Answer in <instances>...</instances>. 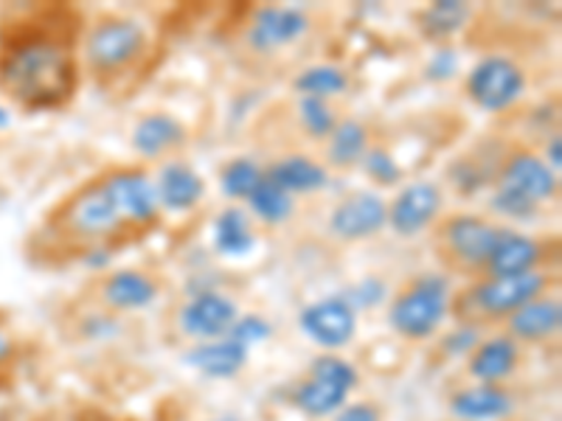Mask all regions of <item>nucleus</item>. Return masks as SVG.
<instances>
[{
  "instance_id": "nucleus-1",
  "label": "nucleus",
  "mask_w": 562,
  "mask_h": 421,
  "mask_svg": "<svg viewBox=\"0 0 562 421\" xmlns=\"http://www.w3.org/2000/svg\"><path fill=\"white\" fill-rule=\"evenodd\" d=\"M79 65L70 39L29 23L0 32V93L23 110H57L77 93Z\"/></svg>"
},
{
  "instance_id": "nucleus-2",
  "label": "nucleus",
  "mask_w": 562,
  "mask_h": 421,
  "mask_svg": "<svg viewBox=\"0 0 562 421\" xmlns=\"http://www.w3.org/2000/svg\"><path fill=\"white\" fill-rule=\"evenodd\" d=\"M450 312V284L445 275H419L396 295L389 309V323L400 338L428 340L439 332Z\"/></svg>"
},
{
  "instance_id": "nucleus-3",
  "label": "nucleus",
  "mask_w": 562,
  "mask_h": 421,
  "mask_svg": "<svg viewBox=\"0 0 562 421\" xmlns=\"http://www.w3.org/2000/svg\"><path fill=\"white\" fill-rule=\"evenodd\" d=\"M358 383L360 374L349 360L338 354H321L310 365V377L295 388L293 405L310 419H326L344 408Z\"/></svg>"
},
{
  "instance_id": "nucleus-4",
  "label": "nucleus",
  "mask_w": 562,
  "mask_h": 421,
  "mask_svg": "<svg viewBox=\"0 0 562 421\" xmlns=\"http://www.w3.org/2000/svg\"><path fill=\"white\" fill-rule=\"evenodd\" d=\"M149 48L138 20L104 18L85 37V59L97 73H122L133 68Z\"/></svg>"
},
{
  "instance_id": "nucleus-5",
  "label": "nucleus",
  "mask_w": 562,
  "mask_h": 421,
  "mask_svg": "<svg viewBox=\"0 0 562 421\" xmlns=\"http://www.w3.org/2000/svg\"><path fill=\"white\" fill-rule=\"evenodd\" d=\"M467 96L486 113H504L520 102L526 90V73L509 57H484L473 65L464 82Z\"/></svg>"
},
{
  "instance_id": "nucleus-6",
  "label": "nucleus",
  "mask_w": 562,
  "mask_h": 421,
  "mask_svg": "<svg viewBox=\"0 0 562 421\" xmlns=\"http://www.w3.org/2000/svg\"><path fill=\"white\" fill-rule=\"evenodd\" d=\"M546 287H549V275L540 273V270L520 275H501V278L481 281L479 287L470 289V304H473L475 312L486 315V318H509L520 307L540 298Z\"/></svg>"
},
{
  "instance_id": "nucleus-7",
  "label": "nucleus",
  "mask_w": 562,
  "mask_h": 421,
  "mask_svg": "<svg viewBox=\"0 0 562 421\" xmlns=\"http://www.w3.org/2000/svg\"><path fill=\"white\" fill-rule=\"evenodd\" d=\"M63 225L79 239H108L122 230L124 219L99 180V183L85 185L82 192H77L65 203Z\"/></svg>"
},
{
  "instance_id": "nucleus-8",
  "label": "nucleus",
  "mask_w": 562,
  "mask_h": 421,
  "mask_svg": "<svg viewBox=\"0 0 562 421\" xmlns=\"http://www.w3.org/2000/svg\"><path fill=\"white\" fill-rule=\"evenodd\" d=\"M299 326L315 345L338 351L346 349L358 334V312L346 304L344 295H333V298H321L307 309H301Z\"/></svg>"
},
{
  "instance_id": "nucleus-9",
  "label": "nucleus",
  "mask_w": 562,
  "mask_h": 421,
  "mask_svg": "<svg viewBox=\"0 0 562 421\" xmlns=\"http://www.w3.org/2000/svg\"><path fill=\"white\" fill-rule=\"evenodd\" d=\"M501 230H504L501 225L490 223L484 217L459 214V217H450L448 223L441 225V242L459 264L470 270H484L492 250H495V242H498Z\"/></svg>"
},
{
  "instance_id": "nucleus-10",
  "label": "nucleus",
  "mask_w": 562,
  "mask_h": 421,
  "mask_svg": "<svg viewBox=\"0 0 562 421\" xmlns=\"http://www.w3.org/2000/svg\"><path fill=\"white\" fill-rule=\"evenodd\" d=\"M239 307L228 295L217 293V289H203L194 298H189L183 304V309L178 312L180 332L186 338L200 340V343H209V340L228 338L231 326L237 323Z\"/></svg>"
},
{
  "instance_id": "nucleus-11",
  "label": "nucleus",
  "mask_w": 562,
  "mask_h": 421,
  "mask_svg": "<svg viewBox=\"0 0 562 421\" xmlns=\"http://www.w3.org/2000/svg\"><path fill=\"white\" fill-rule=\"evenodd\" d=\"M115 208L130 225H153L160 214L155 180L144 169H115L102 180Z\"/></svg>"
},
{
  "instance_id": "nucleus-12",
  "label": "nucleus",
  "mask_w": 562,
  "mask_h": 421,
  "mask_svg": "<svg viewBox=\"0 0 562 421\" xmlns=\"http://www.w3.org/2000/svg\"><path fill=\"white\" fill-rule=\"evenodd\" d=\"M389 225V203L374 192H358L346 197L329 217V230L344 242H363L378 237Z\"/></svg>"
},
{
  "instance_id": "nucleus-13",
  "label": "nucleus",
  "mask_w": 562,
  "mask_h": 421,
  "mask_svg": "<svg viewBox=\"0 0 562 421\" xmlns=\"http://www.w3.org/2000/svg\"><path fill=\"white\" fill-rule=\"evenodd\" d=\"M445 194L434 183H411L389 205V225L396 237H416L439 217Z\"/></svg>"
},
{
  "instance_id": "nucleus-14",
  "label": "nucleus",
  "mask_w": 562,
  "mask_h": 421,
  "mask_svg": "<svg viewBox=\"0 0 562 421\" xmlns=\"http://www.w3.org/2000/svg\"><path fill=\"white\" fill-rule=\"evenodd\" d=\"M498 189L540 205L557 194V172L546 160L537 158V155L515 152L501 167Z\"/></svg>"
},
{
  "instance_id": "nucleus-15",
  "label": "nucleus",
  "mask_w": 562,
  "mask_h": 421,
  "mask_svg": "<svg viewBox=\"0 0 562 421\" xmlns=\"http://www.w3.org/2000/svg\"><path fill=\"white\" fill-rule=\"evenodd\" d=\"M310 29L307 14L293 7H262L256 9L254 23L248 29V43L254 52L270 54L281 45L295 43Z\"/></svg>"
},
{
  "instance_id": "nucleus-16",
  "label": "nucleus",
  "mask_w": 562,
  "mask_h": 421,
  "mask_svg": "<svg viewBox=\"0 0 562 421\" xmlns=\"http://www.w3.org/2000/svg\"><path fill=\"white\" fill-rule=\"evenodd\" d=\"M520 365L518 340L509 334H495L490 340H481L475 351L467 357V371L470 377L479 379L481 385H498L515 374Z\"/></svg>"
},
{
  "instance_id": "nucleus-17",
  "label": "nucleus",
  "mask_w": 562,
  "mask_h": 421,
  "mask_svg": "<svg viewBox=\"0 0 562 421\" xmlns=\"http://www.w3.org/2000/svg\"><path fill=\"white\" fill-rule=\"evenodd\" d=\"M450 413L459 421H504L515 413V399L501 385H473L450 396Z\"/></svg>"
},
{
  "instance_id": "nucleus-18",
  "label": "nucleus",
  "mask_w": 562,
  "mask_h": 421,
  "mask_svg": "<svg viewBox=\"0 0 562 421\" xmlns=\"http://www.w3.org/2000/svg\"><path fill=\"white\" fill-rule=\"evenodd\" d=\"M155 189H158L160 208H167L169 214H186V210L198 208L205 194V183L198 169L183 160H169L167 167L160 169Z\"/></svg>"
},
{
  "instance_id": "nucleus-19",
  "label": "nucleus",
  "mask_w": 562,
  "mask_h": 421,
  "mask_svg": "<svg viewBox=\"0 0 562 421\" xmlns=\"http://www.w3.org/2000/svg\"><path fill=\"white\" fill-rule=\"evenodd\" d=\"M540 259H543V244L537 242L535 237H526V234H518V230L504 228L484 270L490 273V278L520 275L537 270Z\"/></svg>"
},
{
  "instance_id": "nucleus-20",
  "label": "nucleus",
  "mask_w": 562,
  "mask_h": 421,
  "mask_svg": "<svg viewBox=\"0 0 562 421\" xmlns=\"http://www.w3.org/2000/svg\"><path fill=\"white\" fill-rule=\"evenodd\" d=\"M183 363L209 379H231L237 377L248 363V349H243L231 338L209 340V343H198L186 351Z\"/></svg>"
},
{
  "instance_id": "nucleus-21",
  "label": "nucleus",
  "mask_w": 562,
  "mask_h": 421,
  "mask_svg": "<svg viewBox=\"0 0 562 421\" xmlns=\"http://www.w3.org/2000/svg\"><path fill=\"white\" fill-rule=\"evenodd\" d=\"M506 320H509V338L524 340V343H546L560 334L562 304L557 298L540 295Z\"/></svg>"
},
{
  "instance_id": "nucleus-22",
  "label": "nucleus",
  "mask_w": 562,
  "mask_h": 421,
  "mask_svg": "<svg viewBox=\"0 0 562 421\" xmlns=\"http://www.w3.org/2000/svg\"><path fill=\"white\" fill-rule=\"evenodd\" d=\"M158 298V284L138 270H115L102 284V300L115 312H135L153 307Z\"/></svg>"
},
{
  "instance_id": "nucleus-23",
  "label": "nucleus",
  "mask_w": 562,
  "mask_h": 421,
  "mask_svg": "<svg viewBox=\"0 0 562 421\" xmlns=\"http://www.w3.org/2000/svg\"><path fill=\"white\" fill-rule=\"evenodd\" d=\"M265 178L273 180L279 189L293 197V194H315L324 192L329 185V172L321 167L318 160L307 158V155H290V158L276 160L273 167L265 172Z\"/></svg>"
},
{
  "instance_id": "nucleus-24",
  "label": "nucleus",
  "mask_w": 562,
  "mask_h": 421,
  "mask_svg": "<svg viewBox=\"0 0 562 421\" xmlns=\"http://www.w3.org/2000/svg\"><path fill=\"white\" fill-rule=\"evenodd\" d=\"M186 140L183 124L169 113H149L144 115L133 129V149L140 158H160L169 149L180 147Z\"/></svg>"
},
{
  "instance_id": "nucleus-25",
  "label": "nucleus",
  "mask_w": 562,
  "mask_h": 421,
  "mask_svg": "<svg viewBox=\"0 0 562 421\" xmlns=\"http://www.w3.org/2000/svg\"><path fill=\"white\" fill-rule=\"evenodd\" d=\"M256 237L250 228V219L243 208H225L217 219H214V250L228 259H239L254 250Z\"/></svg>"
},
{
  "instance_id": "nucleus-26",
  "label": "nucleus",
  "mask_w": 562,
  "mask_h": 421,
  "mask_svg": "<svg viewBox=\"0 0 562 421\" xmlns=\"http://www.w3.org/2000/svg\"><path fill=\"white\" fill-rule=\"evenodd\" d=\"M470 20V7L459 0H436L425 12H419V32L434 43L456 37Z\"/></svg>"
},
{
  "instance_id": "nucleus-27",
  "label": "nucleus",
  "mask_w": 562,
  "mask_h": 421,
  "mask_svg": "<svg viewBox=\"0 0 562 421\" xmlns=\"http://www.w3.org/2000/svg\"><path fill=\"white\" fill-rule=\"evenodd\" d=\"M366 149H369V133H366V127L360 122H355V118H346V122L335 124L326 155H329L333 167L346 169L360 163Z\"/></svg>"
},
{
  "instance_id": "nucleus-28",
  "label": "nucleus",
  "mask_w": 562,
  "mask_h": 421,
  "mask_svg": "<svg viewBox=\"0 0 562 421\" xmlns=\"http://www.w3.org/2000/svg\"><path fill=\"white\" fill-rule=\"evenodd\" d=\"M248 205L256 217L268 225L288 223V219L293 217V208H295L293 197H290L284 189H279V185L268 178L259 180V185H256L254 194L248 197Z\"/></svg>"
},
{
  "instance_id": "nucleus-29",
  "label": "nucleus",
  "mask_w": 562,
  "mask_h": 421,
  "mask_svg": "<svg viewBox=\"0 0 562 421\" xmlns=\"http://www.w3.org/2000/svg\"><path fill=\"white\" fill-rule=\"evenodd\" d=\"M349 79L340 68L335 65H313V68L301 70L299 77H295L293 88L299 90L301 96H313V99H329V96H338L344 93Z\"/></svg>"
},
{
  "instance_id": "nucleus-30",
  "label": "nucleus",
  "mask_w": 562,
  "mask_h": 421,
  "mask_svg": "<svg viewBox=\"0 0 562 421\" xmlns=\"http://www.w3.org/2000/svg\"><path fill=\"white\" fill-rule=\"evenodd\" d=\"M262 178L265 172L256 167L254 160L234 158L231 163H225L223 174H220V189H223L225 197L231 200H248Z\"/></svg>"
},
{
  "instance_id": "nucleus-31",
  "label": "nucleus",
  "mask_w": 562,
  "mask_h": 421,
  "mask_svg": "<svg viewBox=\"0 0 562 421\" xmlns=\"http://www.w3.org/2000/svg\"><path fill=\"white\" fill-rule=\"evenodd\" d=\"M299 113H301V124L307 129L313 138H329L335 129V113L333 107L324 102V99H313V96H301L299 102Z\"/></svg>"
},
{
  "instance_id": "nucleus-32",
  "label": "nucleus",
  "mask_w": 562,
  "mask_h": 421,
  "mask_svg": "<svg viewBox=\"0 0 562 421\" xmlns=\"http://www.w3.org/2000/svg\"><path fill=\"white\" fill-rule=\"evenodd\" d=\"M360 163H363V172L380 185H394L403 180V169H400V163L394 160V155L383 147L366 149V155Z\"/></svg>"
},
{
  "instance_id": "nucleus-33",
  "label": "nucleus",
  "mask_w": 562,
  "mask_h": 421,
  "mask_svg": "<svg viewBox=\"0 0 562 421\" xmlns=\"http://www.w3.org/2000/svg\"><path fill=\"white\" fill-rule=\"evenodd\" d=\"M270 334H273V326H270L268 318H262V315H239L237 323L231 326L228 338L250 351L254 345L265 343Z\"/></svg>"
},
{
  "instance_id": "nucleus-34",
  "label": "nucleus",
  "mask_w": 562,
  "mask_h": 421,
  "mask_svg": "<svg viewBox=\"0 0 562 421\" xmlns=\"http://www.w3.org/2000/svg\"><path fill=\"white\" fill-rule=\"evenodd\" d=\"M344 298L355 312H358V309H374L389 298V284H385L383 278H378V275H369V278L358 281Z\"/></svg>"
},
{
  "instance_id": "nucleus-35",
  "label": "nucleus",
  "mask_w": 562,
  "mask_h": 421,
  "mask_svg": "<svg viewBox=\"0 0 562 421\" xmlns=\"http://www.w3.org/2000/svg\"><path fill=\"white\" fill-rule=\"evenodd\" d=\"M490 208L495 210V214H501V217L520 219V223H524V219L535 217L540 205L529 203V200L518 197V194L504 192V189H495V194L490 197Z\"/></svg>"
},
{
  "instance_id": "nucleus-36",
  "label": "nucleus",
  "mask_w": 562,
  "mask_h": 421,
  "mask_svg": "<svg viewBox=\"0 0 562 421\" xmlns=\"http://www.w3.org/2000/svg\"><path fill=\"white\" fill-rule=\"evenodd\" d=\"M456 70H459V52L450 45H439L425 65V77L434 79V82H448L456 77Z\"/></svg>"
},
{
  "instance_id": "nucleus-37",
  "label": "nucleus",
  "mask_w": 562,
  "mask_h": 421,
  "mask_svg": "<svg viewBox=\"0 0 562 421\" xmlns=\"http://www.w3.org/2000/svg\"><path fill=\"white\" fill-rule=\"evenodd\" d=\"M479 343H481V332L475 329V326H459L456 332H450L448 338L441 340L445 351H448L450 357H456V360L470 357Z\"/></svg>"
},
{
  "instance_id": "nucleus-38",
  "label": "nucleus",
  "mask_w": 562,
  "mask_h": 421,
  "mask_svg": "<svg viewBox=\"0 0 562 421\" xmlns=\"http://www.w3.org/2000/svg\"><path fill=\"white\" fill-rule=\"evenodd\" d=\"M82 334L88 340H110L119 334V323L113 315H88L82 323Z\"/></svg>"
},
{
  "instance_id": "nucleus-39",
  "label": "nucleus",
  "mask_w": 562,
  "mask_h": 421,
  "mask_svg": "<svg viewBox=\"0 0 562 421\" xmlns=\"http://www.w3.org/2000/svg\"><path fill=\"white\" fill-rule=\"evenodd\" d=\"M333 421H383V410L371 402L344 405V408L333 416Z\"/></svg>"
},
{
  "instance_id": "nucleus-40",
  "label": "nucleus",
  "mask_w": 562,
  "mask_h": 421,
  "mask_svg": "<svg viewBox=\"0 0 562 421\" xmlns=\"http://www.w3.org/2000/svg\"><path fill=\"white\" fill-rule=\"evenodd\" d=\"M110 259H113L110 248H90L88 253H85V264H88V268H108Z\"/></svg>"
},
{
  "instance_id": "nucleus-41",
  "label": "nucleus",
  "mask_w": 562,
  "mask_h": 421,
  "mask_svg": "<svg viewBox=\"0 0 562 421\" xmlns=\"http://www.w3.org/2000/svg\"><path fill=\"white\" fill-rule=\"evenodd\" d=\"M546 163H549L554 172L562 167V140H560V135H551L549 152H546Z\"/></svg>"
},
{
  "instance_id": "nucleus-42",
  "label": "nucleus",
  "mask_w": 562,
  "mask_h": 421,
  "mask_svg": "<svg viewBox=\"0 0 562 421\" xmlns=\"http://www.w3.org/2000/svg\"><path fill=\"white\" fill-rule=\"evenodd\" d=\"M12 351H14L12 338H9V334L3 332V329H0V365L9 363V357H12Z\"/></svg>"
},
{
  "instance_id": "nucleus-43",
  "label": "nucleus",
  "mask_w": 562,
  "mask_h": 421,
  "mask_svg": "<svg viewBox=\"0 0 562 421\" xmlns=\"http://www.w3.org/2000/svg\"><path fill=\"white\" fill-rule=\"evenodd\" d=\"M9 124H12V113H9V110L0 104V129H7Z\"/></svg>"
},
{
  "instance_id": "nucleus-44",
  "label": "nucleus",
  "mask_w": 562,
  "mask_h": 421,
  "mask_svg": "<svg viewBox=\"0 0 562 421\" xmlns=\"http://www.w3.org/2000/svg\"><path fill=\"white\" fill-rule=\"evenodd\" d=\"M214 421H237V419H231V416H223V419H214Z\"/></svg>"
}]
</instances>
